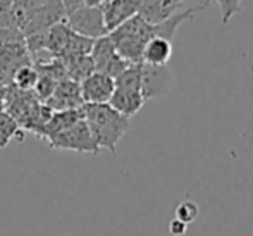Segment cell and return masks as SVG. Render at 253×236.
<instances>
[{
  "mask_svg": "<svg viewBox=\"0 0 253 236\" xmlns=\"http://www.w3.org/2000/svg\"><path fill=\"white\" fill-rule=\"evenodd\" d=\"M81 116L90 128L98 148L116 153L117 143L123 140L129 128V119L121 116L109 103H83Z\"/></svg>",
  "mask_w": 253,
  "mask_h": 236,
  "instance_id": "cell-1",
  "label": "cell"
},
{
  "mask_svg": "<svg viewBox=\"0 0 253 236\" xmlns=\"http://www.w3.org/2000/svg\"><path fill=\"white\" fill-rule=\"evenodd\" d=\"M109 37L114 42L116 52L124 60L129 64H140L145 45L153 37L152 24L145 23L140 16H134L110 31Z\"/></svg>",
  "mask_w": 253,
  "mask_h": 236,
  "instance_id": "cell-2",
  "label": "cell"
},
{
  "mask_svg": "<svg viewBox=\"0 0 253 236\" xmlns=\"http://www.w3.org/2000/svg\"><path fill=\"white\" fill-rule=\"evenodd\" d=\"M50 148L57 150H73V152H84V153H98L97 142H95L93 135H91L88 124L84 123V119H80L69 126L67 130L60 131V133L53 135L48 140Z\"/></svg>",
  "mask_w": 253,
  "mask_h": 236,
  "instance_id": "cell-3",
  "label": "cell"
},
{
  "mask_svg": "<svg viewBox=\"0 0 253 236\" xmlns=\"http://www.w3.org/2000/svg\"><path fill=\"white\" fill-rule=\"evenodd\" d=\"M64 23L73 33L90 38V40H97V38L109 35L100 7H81L76 12L69 14L64 19Z\"/></svg>",
  "mask_w": 253,
  "mask_h": 236,
  "instance_id": "cell-4",
  "label": "cell"
},
{
  "mask_svg": "<svg viewBox=\"0 0 253 236\" xmlns=\"http://www.w3.org/2000/svg\"><path fill=\"white\" fill-rule=\"evenodd\" d=\"M114 80L103 73H91L80 83V92L83 103H109L114 94Z\"/></svg>",
  "mask_w": 253,
  "mask_h": 236,
  "instance_id": "cell-5",
  "label": "cell"
},
{
  "mask_svg": "<svg viewBox=\"0 0 253 236\" xmlns=\"http://www.w3.org/2000/svg\"><path fill=\"white\" fill-rule=\"evenodd\" d=\"M172 74L166 66H148L141 62V92L145 100L164 95L170 88Z\"/></svg>",
  "mask_w": 253,
  "mask_h": 236,
  "instance_id": "cell-6",
  "label": "cell"
},
{
  "mask_svg": "<svg viewBox=\"0 0 253 236\" xmlns=\"http://www.w3.org/2000/svg\"><path fill=\"white\" fill-rule=\"evenodd\" d=\"M143 0H105L102 3V14L105 21L107 31H114L117 26L126 23L127 19L138 16Z\"/></svg>",
  "mask_w": 253,
  "mask_h": 236,
  "instance_id": "cell-7",
  "label": "cell"
},
{
  "mask_svg": "<svg viewBox=\"0 0 253 236\" xmlns=\"http://www.w3.org/2000/svg\"><path fill=\"white\" fill-rule=\"evenodd\" d=\"M45 105L52 110V112H62V110H76L81 109L83 105V98H81L80 83L73 80H64L57 83L55 90L50 98L47 100Z\"/></svg>",
  "mask_w": 253,
  "mask_h": 236,
  "instance_id": "cell-8",
  "label": "cell"
},
{
  "mask_svg": "<svg viewBox=\"0 0 253 236\" xmlns=\"http://www.w3.org/2000/svg\"><path fill=\"white\" fill-rule=\"evenodd\" d=\"M145 96L141 90H127V88H114L109 105L124 117H133L145 105Z\"/></svg>",
  "mask_w": 253,
  "mask_h": 236,
  "instance_id": "cell-9",
  "label": "cell"
},
{
  "mask_svg": "<svg viewBox=\"0 0 253 236\" xmlns=\"http://www.w3.org/2000/svg\"><path fill=\"white\" fill-rule=\"evenodd\" d=\"M210 2H207L203 5H197V7H190V9H184L183 12H174L170 14L167 19H164L162 23L159 24H153L152 26V35L153 37H159V38H164V40H172L174 33H176V30L179 28V24L183 23V21L186 19H193V16L197 12H200V10H205L207 7H209Z\"/></svg>",
  "mask_w": 253,
  "mask_h": 236,
  "instance_id": "cell-10",
  "label": "cell"
},
{
  "mask_svg": "<svg viewBox=\"0 0 253 236\" xmlns=\"http://www.w3.org/2000/svg\"><path fill=\"white\" fill-rule=\"evenodd\" d=\"M177 7H181V3H170L169 0H143L138 16L148 24H159L164 19L176 12Z\"/></svg>",
  "mask_w": 253,
  "mask_h": 236,
  "instance_id": "cell-11",
  "label": "cell"
},
{
  "mask_svg": "<svg viewBox=\"0 0 253 236\" xmlns=\"http://www.w3.org/2000/svg\"><path fill=\"white\" fill-rule=\"evenodd\" d=\"M170 55H172V45H170V42L159 37H152L143 48L141 62L148 64V66H167Z\"/></svg>",
  "mask_w": 253,
  "mask_h": 236,
  "instance_id": "cell-12",
  "label": "cell"
},
{
  "mask_svg": "<svg viewBox=\"0 0 253 236\" xmlns=\"http://www.w3.org/2000/svg\"><path fill=\"white\" fill-rule=\"evenodd\" d=\"M116 55H117L116 47H114V42L110 40L109 35L93 40L90 57H91V60H93L95 71H97V73H103V71H105V67L109 66L110 60H112Z\"/></svg>",
  "mask_w": 253,
  "mask_h": 236,
  "instance_id": "cell-13",
  "label": "cell"
},
{
  "mask_svg": "<svg viewBox=\"0 0 253 236\" xmlns=\"http://www.w3.org/2000/svg\"><path fill=\"white\" fill-rule=\"evenodd\" d=\"M37 81H38V71L37 67L30 66V64H24V66L17 67L12 74V83L19 92L35 90Z\"/></svg>",
  "mask_w": 253,
  "mask_h": 236,
  "instance_id": "cell-14",
  "label": "cell"
},
{
  "mask_svg": "<svg viewBox=\"0 0 253 236\" xmlns=\"http://www.w3.org/2000/svg\"><path fill=\"white\" fill-rule=\"evenodd\" d=\"M198 214H200V209L193 200H184L176 207V219L184 223L186 226L193 224L198 219Z\"/></svg>",
  "mask_w": 253,
  "mask_h": 236,
  "instance_id": "cell-15",
  "label": "cell"
},
{
  "mask_svg": "<svg viewBox=\"0 0 253 236\" xmlns=\"http://www.w3.org/2000/svg\"><path fill=\"white\" fill-rule=\"evenodd\" d=\"M212 2V0H207ZM220 7V16H222V24H227L236 14L241 12V3L243 0H215Z\"/></svg>",
  "mask_w": 253,
  "mask_h": 236,
  "instance_id": "cell-16",
  "label": "cell"
},
{
  "mask_svg": "<svg viewBox=\"0 0 253 236\" xmlns=\"http://www.w3.org/2000/svg\"><path fill=\"white\" fill-rule=\"evenodd\" d=\"M55 87H57V81L53 80V78L47 76V74L38 73V81H37V87H35V92H37L38 98H42L43 102H47V100L52 96Z\"/></svg>",
  "mask_w": 253,
  "mask_h": 236,
  "instance_id": "cell-17",
  "label": "cell"
},
{
  "mask_svg": "<svg viewBox=\"0 0 253 236\" xmlns=\"http://www.w3.org/2000/svg\"><path fill=\"white\" fill-rule=\"evenodd\" d=\"M17 123L7 114H0V146L7 145V142L16 135Z\"/></svg>",
  "mask_w": 253,
  "mask_h": 236,
  "instance_id": "cell-18",
  "label": "cell"
},
{
  "mask_svg": "<svg viewBox=\"0 0 253 236\" xmlns=\"http://www.w3.org/2000/svg\"><path fill=\"white\" fill-rule=\"evenodd\" d=\"M186 230H188L186 224L181 223V221H177L176 217L169 223V233L172 236H183L184 233H186Z\"/></svg>",
  "mask_w": 253,
  "mask_h": 236,
  "instance_id": "cell-19",
  "label": "cell"
},
{
  "mask_svg": "<svg viewBox=\"0 0 253 236\" xmlns=\"http://www.w3.org/2000/svg\"><path fill=\"white\" fill-rule=\"evenodd\" d=\"M62 7H64V12H66V17L69 14L76 12L78 9L84 7V2L83 0H62Z\"/></svg>",
  "mask_w": 253,
  "mask_h": 236,
  "instance_id": "cell-20",
  "label": "cell"
},
{
  "mask_svg": "<svg viewBox=\"0 0 253 236\" xmlns=\"http://www.w3.org/2000/svg\"><path fill=\"white\" fill-rule=\"evenodd\" d=\"M14 5V0H0V16H7L10 14Z\"/></svg>",
  "mask_w": 253,
  "mask_h": 236,
  "instance_id": "cell-21",
  "label": "cell"
},
{
  "mask_svg": "<svg viewBox=\"0 0 253 236\" xmlns=\"http://www.w3.org/2000/svg\"><path fill=\"white\" fill-rule=\"evenodd\" d=\"M84 2V7H102V3L105 0H83Z\"/></svg>",
  "mask_w": 253,
  "mask_h": 236,
  "instance_id": "cell-22",
  "label": "cell"
},
{
  "mask_svg": "<svg viewBox=\"0 0 253 236\" xmlns=\"http://www.w3.org/2000/svg\"><path fill=\"white\" fill-rule=\"evenodd\" d=\"M169 2H170V3H181V5H183L184 0H169Z\"/></svg>",
  "mask_w": 253,
  "mask_h": 236,
  "instance_id": "cell-23",
  "label": "cell"
},
{
  "mask_svg": "<svg viewBox=\"0 0 253 236\" xmlns=\"http://www.w3.org/2000/svg\"><path fill=\"white\" fill-rule=\"evenodd\" d=\"M28 2H37V0H28Z\"/></svg>",
  "mask_w": 253,
  "mask_h": 236,
  "instance_id": "cell-24",
  "label": "cell"
}]
</instances>
